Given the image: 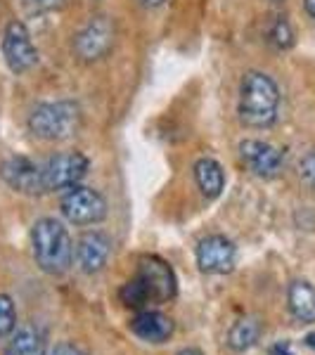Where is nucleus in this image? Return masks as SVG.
Listing matches in <instances>:
<instances>
[{"label":"nucleus","mask_w":315,"mask_h":355,"mask_svg":"<svg viewBox=\"0 0 315 355\" xmlns=\"http://www.w3.org/2000/svg\"><path fill=\"white\" fill-rule=\"evenodd\" d=\"M178 291V282L171 266L157 256H145L137 263V270L119 291L124 306L133 311H147L150 306L169 303Z\"/></svg>","instance_id":"obj_1"},{"label":"nucleus","mask_w":315,"mask_h":355,"mask_svg":"<svg viewBox=\"0 0 315 355\" xmlns=\"http://www.w3.org/2000/svg\"><path fill=\"white\" fill-rule=\"evenodd\" d=\"M280 110V90L263 71L244 73L239 85V119L249 128H268L275 123Z\"/></svg>","instance_id":"obj_2"},{"label":"nucleus","mask_w":315,"mask_h":355,"mask_svg":"<svg viewBox=\"0 0 315 355\" xmlns=\"http://www.w3.org/2000/svg\"><path fill=\"white\" fill-rule=\"evenodd\" d=\"M31 246L36 266L48 275H65L74 261V244L67 227L55 218L36 220L31 230Z\"/></svg>","instance_id":"obj_3"},{"label":"nucleus","mask_w":315,"mask_h":355,"mask_svg":"<svg viewBox=\"0 0 315 355\" xmlns=\"http://www.w3.org/2000/svg\"><path fill=\"white\" fill-rule=\"evenodd\" d=\"M81 125V110L69 100L41 102L28 114V130L48 142L69 140Z\"/></svg>","instance_id":"obj_4"},{"label":"nucleus","mask_w":315,"mask_h":355,"mask_svg":"<svg viewBox=\"0 0 315 355\" xmlns=\"http://www.w3.org/2000/svg\"><path fill=\"white\" fill-rule=\"evenodd\" d=\"M62 216L74 223V225H95V223L105 220L107 216V202L100 192L93 187L74 185L60 202Z\"/></svg>","instance_id":"obj_5"},{"label":"nucleus","mask_w":315,"mask_h":355,"mask_svg":"<svg viewBox=\"0 0 315 355\" xmlns=\"http://www.w3.org/2000/svg\"><path fill=\"white\" fill-rule=\"evenodd\" d=\"M41 168L45 192L69 190V187L78 185L83 175L88 173V159L81 152H65L50 157L48 162L41 164Z\"/></svg>","instance_id":"obj_6"},{"label":"nucleus","mask_w":315,"mask_h":355,"mask_svg":"<svg viewBox=\"0 0 315 355\" xmlns=\"http://www.w3.org/2000/svg\"><path fill=\"white\" fill-rule=\"evenodd\" d=\"M117 41V24L110 17H93V19L78 31L74 50L83 62H97L110 55Z\"/></svg>","instance_id":"obj_7"},{"label":"nucleus","mask_w":315,"mask_h":355,"mask_svg":"<svg viewBox=\"0 0 315 355\" xmlns=\"http://www.w3.org/2000/svg\"><path fill=\"white\" fill-rule=\"evenodd\" d=\"M3 57L8 62L10 71L15 73H26L28 69L36 67L38 62V50L31 41V33L22 21H12L8 24L3 33Z\"/></svg>","instance_id":"obj_8"},{"label":"nucleus","mask_w":315,"mask_h":355,"mask_svg":"<svg viewBox=\"0 0 315 355\" xmlns=\"http://www.w3.org/2000/svg\"><path fill=\"white\" fill-rule=\"evenodd\" d=\"M237 249L225 234H209L197 244V266L202 272L225 275L235 268Z\"/></svg>","instance_id":"obj_9"},{"label":"nucleus","mask_w":315,"mask_h":355,"mask_svg":"<svg viewBox=\"0 0 315 355\" xmlns=\"http://www.w3.org/2000/svg\"><path fill=\"white\" fill-rule=\"evenodd\" d=\"M0 178H3L12 190L22 194H31V197L45 194L41 164L31 162V159H26V157H12V159H8V162H3V166H0Z\"/></svg>","instance_id":"obj_10"},{"label":"nucleus","mask_w":315,"mask_h":355,"mask_svg":"<svg viewBox=\"0 0 315 355\" xmlns=\"http://www.w3.org/2000/svg\"><path fill=\"white\" fill-rule=\"evenodd\" d=\"M239 157H242L244 166L259 178H275L282 171V152L278 147L268 145L263 140H244L239 145Z\"/></svg>","instance_id":"obj_11"},{"label":"nucleus","mask_w":315,"mask_h":355,"mask_svg":"<svg viewBox=\"0 0 315 355\" xmlns=\"http://www.w3.org/2000/svg\"><path fill=\"white\" fill-rule=\"evenodd\" d=\"M112 256V239L105 232H85L76 242V263L85 275L105 270Z\"/></svg>","instance_id":"obj_12"},{"label":"nucleus","mask_w":315,"mask_h":355,"mask_svg":"<svg viewBox=\"0 0 315 355\" xmlns=\"http://www.w3.org/2000/svg\"><path fill=\"white\" fill-rule=\"evenodd\" d=\"M128 329L140 341L147 343H164L173 334V320L159 311H137V315L128 322Z\"/></svg>","instance_id":"obj_13"},{"label":"nucleus","mask_w":315,"mask_h":355,"mask_svg":"<svg viewBox=\"0 0 315 355\" xmlns=\"http://www.w3.org/2000/svg\"><path fill=\"white\" fill-rule=\"evenodd\" d=\"M289 311L301 322H315V287L306 279H296L287 291Z\"/></svg>","instance_id":"obj_14"},{"label":"nucleus","mask_w":315,"mask_h":355,"mask_svg":"<svg viewBox=\"0 0 315 355\" xmlns=\"http://www.w3.org/2000/svg\"><path fill=\"white\" fill-rule=\"evenodd\" d=\"M194 180H197L204 197H209V199H216L223 192V187H225V173H223L221 164L209 157L199 159V162L194 164Z\"/></svg>","instance_id":"obj_15"},{"label":"nucleus","mask_w":315,"mask_h":355,"mask_svg":"<svg viewBox=\"0 0 315 355\" xmlns=\"http://www.w3.org/2000/svg\"><path fill=\"white\" fill-rule=\"evenodd\" d=\"M261 320L259 318H239L228 331V343L232 351H249L261 339Z\"/></svg>","instance_id":"obj_16"},{"label":"nucleus","mask_w":315,"mask_h":355,"mask_svg":"<svg viewBox=\"0 0 315 355\" xmlns=\"http://www.w3.org/2000/svg\"><path fill=\"white\" fill-rule=\"evenodd\" d=\"M5 355H45V339L38 329L24 327L12 336Z\"/></svg>","instance_id":"obj_17"},{"label":"nucleus","mask_w":315,"mask_h":355,"mask_svg":"<svg viewBox=\"0 0 315 355\" xmlns=\"http://www.w3.org/2000/svg\"><path fill=\"white\" fill-rule=\"evenodd\" d=\"M271 43L280 50H287L294 45V28L284 17H278L271 26Z\"/></svg>","instance_id":"obj_18"},{"label":"nucleus","mask_w":315,"mask_h":355,"mask_svg":"<svg viewBox=\"0 0 315 355\" xmlns=\"http://www.w3.org/2000/svg\"><path fill=\"white\" fill-rule=\"evenodd\" d=\"M17 324V311H15V303L10 296L0 294V339L15 331Z\"/></svg>","instance_id":"obj_19"},{"label":"nucleus","mask_w":315,"mask_h":355,"mask_svg":"<svg viewBox=\"0 0 315 355\" xmlns=\"http://www.w3.org/2000/svg\"><path fill=\"white\" fill-rule=\"evenodd\" d=\"M299 178L311 192H315V152H308L299 162Z\"/></svg>","instance_id":"obj_20"},{"label":"nucleus","mask_w":315,"mask_h":355,"mask_svg":"<svg viewBox=\"0 0 315 355\" xmlns=\"http://www.w3.org/2000/svg\"><path fill=\"white\" fill-rule=\"evenodd\" d=\"M22 3H24V8L28 12L43 15V12H53V10L65 8L69 0H22Z\"/></svg>","instance_id":"obj_21"},{"label":"nucleus","mask_w":315,"mask_h":355,"mask_svg":"<svg viewBox=\"0 0 315 355\" xmlns=\"http://www.w3.org/2000/svg\"><path fill=\"white\" fill-rule=\"evenodd\" d=\"M50 355H85V353L78 346H74V343H57L53 351H50Z\"/></svg>","instance_id":"obj_22"},{"label":"nucleus","mask_w":315,"mask_h":355,"mask_svg":"<svg viewBox=\"0 0 315 355\" xmlns=\"http://www.w3.org/2000/svg\"><path fill=\"white\" fill-rule=\"evenodd\" d=\"M271 355H294V353L289 351L287 341H280V343H275V346L271 348Z\"/></svg>","instance_id":"obj_23"},{"label":"nucleus","mask_w":315,"mask_h":355,"mask_svg":"<svg viewBox=\"0 0 315 355\" xmlns=\"http://www.w3.org/2000/svg\"><path fill=\"white\" fill-rule=\"evenodd\" d=\"M166 0H140V5H145V8H162Z\"/></svg>","instance_id":"obj_24"},{"label":"nucleus","mask_w":315,"mask_h":355,"mask_svg":"<svg viewBox=\"0 0 315 355\" xmlns=\"http://www.w3.org/2000/svg\"><path fill=\"white\" fill-rule=\"evenodd\" d=\"M303 343H306L308 348H313V351H315V331H311V334H308L306 339H303Z\"/></svg>","instance_id":"obj_25"},{"label":"nucleus","mask_w":315,"mask_h":355,"mask_svg":"<svg viewBox=\"0 0 315 355\" xmlns=\"http://www.w3.org/2000/svg\"><path fill=\"white\" fill-rule=\"evenodd\" d=\"M306 10H308V15L315 19V0H306Z\"/></svg>","instance_id":"obj_26"},{"label":"nucleus","mask_w":315,"mask_h":355,"mask_svg":"<svg viewBox=\"0 0 315 355\" xmlns=\"http://www.w3.org/2000/svg\"><path fill=\"white\" fill-rule=\"evenodd\" d=\"M178 355H204V353H199L197 348H182Z\"/></svg>","instance_id":"obj_27"},{"label":"nucleus","mask_w":315,"mask_h":355,"mask_svg":"<svg viewBox=\"0 0 315 355\" xmlns=\"http://www.w3.org/2000/svg\"><path fill=\"white\" fill-rule=\"evenodd\" d=\"M273 3H282V0H273Z\"/></svg>","instance_id":"obj_28"}]
</instances>
